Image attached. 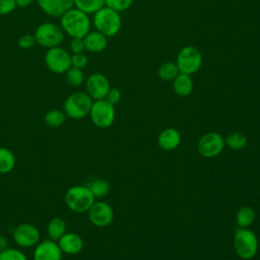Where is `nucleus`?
<instances>
[{
	"label": "nucleus",
	"instance_id": "14",
	"mask_svg": "<svg viewBox=\"0 0 260 260\" xmlns=\"http://www.w3.org/2000/svg\"><path fill=\"white\" fill-rule=\"evenodd\" d=\"M62 251L57 242L44 240L40 242L34 251V260H61Z\"/></svg>",
	"mask_w": 260,
	"mask_h": 260
},
{
	"label": "nucleus",
	"instance_id": "20",
	"mask_svg": "<svg viewBox=\"0 0 260 260\" xmlns=\"http://www.w3.org/2000/svg\"><path fill=\"white\" fill-rule=\"evenodd\" d=\"M256 218V212L253 207L244 205L240 207L236 213V223L238 228H249Z\"/></svg>",
	"mask_w": 260,
	"mask_h": 260
},
{
	"label": "nucleus",
	"instance_id": "31",
	"mask_svg": "<svg viewBox=\"0 0 260 260\" xmlns=\"http://www.w3.org/2000/svg\"><path fill=\"white\" fill-rule=\"evenodd\" d=\"M36 43L35 36L31 34H24L18 39V46L23 50L30 49Z\"/></svg>",
	"mask_w": 260,
	"mask_h": 260
},
{
	"label": "nucleus",
	"instance_id": "17",
	"mask_svg": "<svg viewBox=\"0 0 260 260\" xmlns=\"http://www.w3.org/2000/svg\"><path fill=\"white\" fill-rule=\"evenodd\" d=\"M158 145L164 150H174L181 142V134L175 128H166L158 135Z\"/></svg>",
	"mask_w": 260,
	"mask_h": 260
},
{
	"label": "nucleus",
	"instance_id": "30",
	"mask_svg": "<svg viewBox=\"0 0 260 260\" xmlns=\"http://www.w3.org/2000/svg\"><path fill=\"white\" fill-rule=\"evenodd\" d=\"M132 3H133V0H105V6L119 13L129 9Z\"/></svg>",
	"mask_w": 260,
	"mask_h": 260
},
{
	"label": "nucleus",
	"instance_id": "1",
	"mask_svg": "<svg viewBox=\"0 0 260 260\" xmlns=\"http://www.w3.org/2000/svg\"><path fill=\"white\" fill-rule=\"evenodd\" d=\"M60 26L70 38H84L91 27V20L85 12L72 7L60 17Z\"/></svg>",
	"mask_w": 260,
	"mask_h": 260
},
{
	"label": "nucleus",
	"instance_id": "4",
	"mask_svg": "<svg viewBox=\"0 0 260 260\" xmlns=\"http://www.w3.org/2000/svg\"><path fill=\"white\" fill-rule=\"evenodd\" d=\"M67 207L74 212H86L95 201V197L87 186L70 187L64 195Z\"/></svg>",
	"mask_w": 260,
	"mask_h": 260
},
{
	"label": "nucleus",
	"instance_id": "25",
	"mask_svg": "<svg viewBox=\"0 0 260 260\" xmlns=\"http://www.w3.org/2000/svg\"><path fill=\"white\" fill-rule=\"evenodd\" d=\"M225 145L232 150H241L247 145V137L241 132H232L224 138Z\"/></svg>",
	"mask_w": 260,
	"mask_h": 260
},
{
	"label": "nucleus",
	"instance_id": "12",
	"mask_svg": "<svg viewBox=\"0 0 260 260\" xmlns=\"http://www.w3.org/2000/svg\"><path fill=\"white\" fill-rule=\"evenodd\" d=\"M110 88L109 79L102 73H91L85 80L86 93L94 101L106 99Z\"/></svg>",
	"mask_w": 260,
	"mask_h": 260
},
{
	"label": "nucleus",
	"instance_id": "16",
	"mask_svg": "<svg viewBox=\"0 0 260 260\" xmlns=\"http://www.w3.org/2000/svg\"><path fill=\"white\" fill-rule=\"evenodd\" d=\"M57 243L62 253L69 255L77 254L83 248L82 238L75 233H65Z\"/></svg>",
	"mask_w": 260,
	"mask_h": 260
},
{
	"label": "nucleus",
	"instance_id": "35",
	"mask_svg": "<svg viewBox=\"0 0 260 260\" xmlns=\"http://www.w3.org/2000/svg\"><path fill=\"white\" fill-rule=\"evenodd\" d=\"M121 99H122V93H121L120 89H118L117 87H111L106 96V100L109 101L114 106L116 104H118L121 101Z\"/></svg>",
	"mask_w": 260,
	"mask_h": 260
},
{
	"label": "nucleus",
	"instance_id": "24",
	"mask_svg": "<svg viewBox=\"0 0 260 260\" xmlns=\"http://www.w3.org/2000/svg\"><path fill=\"white\" fill-rule=\"evenodd\" d=\"M66 118H67V116L65 115L64 111L53 109V110L48 111L45 114L44 122L48 127L59 128L64 124Z\"/></svg>",
	"mask_w": 260,
	"mask_h": 260
},
{
	"label": "nucleus",
	"instance_id": "11",
	"mask_svg": "<svg viewBox=\"0 0 260 260\" xmlns=\"http://www.w3.org/2000/svg\"><path fill=\"white\" fill-rule=\"evenodd\" d=\"M87 212L90 222L98 228L110 225L114 218V210L106 201H94Z\"/></svg>",
	"mask_w": 260,
	"mask_h": 260
},
{
	"label": "nucleus",
	"instance_id": "27",
	"mask_svg": "<svg viewBox=\"0 0 260 260\" xmlns=\"http://www.w3.org/2000/svg\"><path fill=\"white\" fill-rule=\"evenodd\" d=\"M66 82L73 87L80 86L84 81V73L81 68L70 66L64 73Z\"/></svg>",
	"mask_w": 260,
	"mask_h": 260
},
{
	"label": "nucleus",
	"instance_id": "23",
	"mask_svg": "<svg viewBox=\"0 0 260 260\" xmlns=\"http://www.w3.org/2000/svg\"><path fill=\"white\" fill-rule=\"evenodd\" d=\"M104 6L105 0H73V7L86 14H94Z\"/></svg>",
	"mask_w": 260,
	"mask_h": 260
},
{
	"label": "nucleus",
	"instance_id": "19",
	"mask_svg": "<svg viewBox=\"0 0 260 260\" xmlns=\"http://www.w3.org/2000/svg\"><path fill=\"white\" fill-rule=\"evenodd\" d=\"M173 89L179 96L185 98L190 95L194 89V82L191 78V75L179 73L173 80Z\"/></svg>",
	"mask_w": 260,
	"mask_h": 260
},
{
	"label": "nucleus",
	"instance_id": "29",
	"mask_svg": "<svg viewBox=\"0 0 260 260\" xmlns=\"http://www.w3.org/2000/svg\"><path fill=\"white\" fill-rule=\"evenodd\" d=\"M0 260H27L25 254L18 249L6 248L0 251Z\"/></svg>",
	"mask_w": 260,
	"mask_h": 260
},
{
	"label": "nucleus",
	"instance_id": "18",
	"mask_svg": "<svg viewBox=\"0 0 260 260\" xmlns=\"http://www.w3.org/2000/svg\"><path fill=\"white\" fill-rule=\"evenodd\" d=\"M85 50L90 53H101L108 46V38L98 30L89 31L83 38Z\"/></svg>",
	"mask_w": 260,
	"mask_h": 260
},
{
	"label": "nucleus",
	"instance_id": "8",
	"mask_svg": "<svg viewBox=\"0 0 260 260\" xmlns=\"http://www.w3.org/2000/svg\"><path fill=\"white\" fill-rule=\"evenodd\" d=\"M89 116L94 126L101 129H107L114 123L116 116L115 106L106 99L95 100L92 103Z\"/></svg>",
	"mask_w": 260,
	"mask_h": 260
},
{
	"label": "nucleus",
	"instance_id": "15",
	"mask_svg": "<svg viewBox=\"0 0 260 260\" xmlns=\"http://www.w3.org/2000/svg\"><path fill=\"white\" fill-rule=\"evenodd\" d=\"M42 11L52 17H61L73 7V0H36Z\"/></svg>",
	"mask_w": 260,
	"mask_h": 260
},
{
	"label": "nucleus",
	"instance_id": "5",
	"mask_svg": "<svg viewBox=\"0 0 260 260\" xmlns=\"http://www.w3.org/2000/svg\"><path fill=\"white\" fill-rule=\"evenodd\" d=\"M92 103V99L86 92H73L69 94L64 102V113L67 117L71 119H82L89 115Z\"/></svg>",
	"mask_w": 260,
	"mask_h": 260
},
{
	"label": "nucleus",
	"instance_id": "37",
	"mask_svg": "<svg viewBox=\"0 0 260 260\" xmlns=\"http://www.w3.org/2000/svg\"><path fill=\"white\" fill-rule=\"evenodd\" d=\"M7 248V240L4 236H0V251Z\"/></svg>",
	"mask_w": 260,
	"mask_h": 260
},
{
	"label": "nucleus",
	"instance_id": "21",
	"mask_svg": "<svg viewBox=\"0 0 260 260\" xmlns=\"http://www.w3.org/2000/svg\"><path fill=\"white\" fill-rule=\"evenodd\" d=\"M66 233V222L60 217L52 218L47 225V234L50 240L58 242L59 239Z\"/></svg>",
	"mask_w": 260,
	"mask_h": 260
},
{
	"label": "nucleus",
	"instance_id": "9",
	"mask_svg": "<svg viewBox=\"0 0 260 260\" xmlns=\"http://www.w3.org/2000/svg\"><path fill=\"white\" fill-rule=\"evenodd\" d=\"M44 61L50 71L63 74L71 66V55L65 49L58 46L47 50Z\"/></svg>",
	"mask_w": 260,
	"mask_h": 260
},
{
	"label": "nucleus",
	"instance_id": "3",
	"mask_svg": "<svg viewBox=\"0 0 260 260\" xmlns=\"http://www.w3.org/2000/svg\"><path fill=\"white\" fill-rule=\"evenodd\" d=\"M258 238L249 228H238L234 236V247L237 255L243 260L253 259L258 252Z\"/></svg>",
	"mask_w": 260,
	"mask_h": 260
},
{
	"label": "nucleus",
	"instance_id": "26",
	"mask_svg": "<svg viewBox=\"0 0 260 260\" xmlns=\"http://www.w3.org/2000/svg\"><path fill=\"white\" fill-rule=\"evenodd\" d=\"M180 73L178 66L174 62L162 63L157 70L158 77L164 81H173Z\"/></svg>",
	"mask_w": 260,
	"mask_h": 260
},
{
	"label": "nucleus",
	"instance_id": "22",
	"mask_svg": "<svg viewBox=\"0 0 260 260\" xmlns=\"http://www.w3.org/2000/svg\"><path fill=\"white\" fill-rule=\"evenodd\" d=\"M15 155L10 149L0 147V174L11 172L15 167Z\"/></svg>",
	"mask_w": 260,
	"mask_h": 260
},
{
	"label": "nucleus",
	"instance_id": "28",
	"mask_svg": "<svg viewBox=\"0 0 260 260\" xmlns=\"http://www.w3.org/2000/svg\"><path fill=\"white\" fill-rule=\"evenodd\" d=\"M87 187L89 188V190L91 191V193L95 198L105 197L110 192V184L106 180H102V179L94 180Z\"/></svg>",
	"mask_w": 260,
	"mask_h": 260
},
{
	"label": "nucleus",
	"instance_id": "32",
	"mask_svg": "<svg viewBox=\"0 0 260 260\" xmlns=\"http://www.w3.org/2000/svg\"><path fill=\"white\" fill-rule=\"evenodd\" d=\"M69 49L73 54L83 53L85 50L83 38H71L69 43Z\"/></svg>",
	"mask_w": 260,
	"mask_h": 260
},
{
	"label": "nucleus",
	"instance_id": "34",
	"mask_svg": "<svg viewBox=\"0 0 260 260\" xmlns=\"http://www.w3.org/2000/svg\"><path fill=\"white\" fill-rule=\"evenodd\" d=\"M16 8L15 0H0V15L12 12Z\"/></svg>",
	"mask_w": 260,
	"mask_h": 260
},
{
	"label": "nucleus",
	"instance_id": "7",
	"mask_svg": "<svg viewBox=\"0 0 260 260\" xmlns=\"http://www.w3.org/2000/svg\"><path fill=\"white\" fill-rule=\"evenodd\" d=\"M175 63L177 64L180 73L189 75L196 73L202 65L201 52L194 46H185L179 51Z\"/></svg>",
	"mask_w": 260,
	"mask_h": 260
},
{
	"label": "nucleus",
	"instance_id": "6",
	"mask_svg": "<svg viewBox=\"0 0 260 260\" xmlns=\"http://www.w3.org/2000/svg\"><path fill=\"white\" fill-rule=\"evenodd\" d=\"M36 43L45 48H54L60 46L65 37V32L60 25L53 22H44L40 24L34 32Z\"/></svg>",
	"mask_w": 260,
	"mask_h": 260
},
{
	"label": "nucleus",
	"instance_id": "36",
	"mask_svg": "<svg viewBox=\"0 0 260 260\" xmlns=\"http://www.w3.org/2000/svg\"><path fill=\"white\" fill-rule=\"evenodd\" d=\"M34 1H36V0H15V3H16L17 7H26V6L30 5Z\"/></svg>",
	"mask_w": 260,
	"mask_h": 260
},
{
	"label": "nucleus",
	"instance_id": "2",
	"mask_svg": "<svg viewBox=\"0 0 260 260\" xmlns=\"http://www.w3.org/2000/svg\"><path fill=\"white\" fill-rule=\"evenodd\" d=\"M95 30L100 31L107 38L118 35L122 27V18L120 13L104 6L93 14L92 19Z\"/></svg>",
	"mask_w": 260,
	"mask_h": 260
},
{
	"label": "nucleus",
	"instance_id": "13",
	"mask_svg": "<svg viewBox=\"0 0 260 260\" xmlns=\"http://www.w3.org/2000/svg\"><path fill=\"white\" fill-rule=\"evenodd\" d=\"M14 242L23 248H29L39 243L40 232L39 230L30 223H20L18 224L13 233Z\"/></svg>",
	"mask_w": 260,
	"mask_h": 260
},
{
	"label": "nucleus",
	"instance_id": "10",
	"mask_svg": "<svg viewBox=\"0 0 260 260\" xmlns=\"http://www.w3.org/2000/svg\"><path fill=\"white\" fill-rule=\"evenodd\" d=\"M197 147L199 153L203 157L212 158L223 151L225 147L224 138L217 132H207L201 136Z\"/></svg>",
	"mask_w": 260,
	"mask_h": 260
},
{
	"label": "nucleus",
	"instance_id": "33",
	"mask_svg": "<svg viewBox=\"0 0 260 260\" xmlns=\"http://www.w3.org/2000/svg\"><path fill=\"white\" fill-rule=\"evenodd\" d=\"M87 62H88V59L83 53L71 55V66H73V67L82 69L87 65Z\"/></svg>",
	"mask_w": 260,
	"mask_h": 260
}]
</instances>
